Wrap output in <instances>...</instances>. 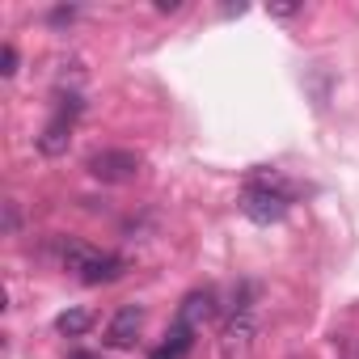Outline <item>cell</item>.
Here are the masks:
<instances>
[{
  "label": "cell",
  "instance_id": "cell-1",
  "mask_svg": "<svg viewBox=\"0 0 359 359\" xmlns=\"http://www.w3.org/2000/svg\"><path fill=\"white\" fill-rule=\"evenodd\" d=\"M60 262H64L68 271H76V279L89 283V287L110 283V279H118V275L127 271L123 258L102 254V250H89V245H81V241H64V245H60Z\"/></svg>",
  "mask_w": 359,
  "mask_h": 359
},
{
  "label": "cell",
  "instance_id": "cell-2",
  "mask_svg": "<svg viewBox=\"0 0 359 359\" xmlns=\"http://www.w3.org/2000/svg\"><path fill=\"white\" fill-rule=\"evenodd\" d=\"M292 208V191L283 182H271V177H254V182L241 191V212L254 224H279Z\"/></svg>",
  "mask_w": 359,
  "mask_h": 359
},
{
  "label": "cell",
  "instance_id": "cell-3",
  "mask_svg": "<svg viewBox=\"0 0 359 359\" xmlns=\"http://www.w3.org/2000/svg\"><path fill=\"white\" fill-rule=\"evenodd\" d=\"M140 152H131V148H102V152H93L89 156V173L97 177V182H106V187H123V182H131V177L140 173Z\"/></svg>",
  "mask_w": 359,
  "mask_h": 359
},
{
  "label": "cell",
  "instance_id": "cell-4",
  "mask_svg": "<svg viewBox=\"0 0 359 359\" xmlns=\"http://www.w3.org/2000/svg\"><path fill=\"white\" fill-rule=\"evenodd\" d=\"M254 334H258L254 313H233V317L224 321V330H220V351H224V359L245 355V351H250V342H254Z\"/></svg>",
  "mask_w": 359,
  "mask_h": 359
},
{
  "label": "cell",
  "instance_id": "cell-5",
  "mask_svg": "<svg viewBox=\"0 0 359 359\" xmlns=\"http://www.w3.org/2000/svg\"><path fill=\"white\" fill-rule=\"evenodd\" d=\"M140 330H144V309L140 304H123L114 317H110V325H106V342L110 346H131L135 338H140Z\"/></svg>",
  "mask_w": 359,
  "mask_h": 359
},
{
  "label": "cell",
  "instance_id": "cell-6",
  "mask_svg": "<svg viewBox=\"0 0 359 359\" xmlns=\"http://www.w3.org/2000/svg\"><path fill=\"white\" fill-rule=\"evenodd\" d=\"M72 114H55L47 127H43V135H39V152L43 156H64L68 152V144H72Z\"/></svg>",
  "mask_w": 359,
  "mask_h": 359
},
{
  "label": "cell",
  "instance_id": "cell-7",
  "mask_svg": "<svg viewBox=\"0 0 359 359\" xmlns=\"http://www.w3.org/2000/svg\"><path fill=\"white\" fill-rule=\"evenodd\" d=\"M191 346H195V325H187V321H177V317H173V330H169L165 342L152 351V359H187Z\"/></svg>",
  "mask_w": 359,
  "mask_h": 359
},
{
  "label": "cell",
  "instance_id": "cell-8",
  "mask_svg": "<svg viewBox=\"0 0 359 359\" xmlns=\"http://www.w3.org/2000/svg\"><path fill=\"white\" fill-rule=\"evenodd\" d=\"M212 313H216V292H212V287H199V292H191V296L182 300V309H177V321H187V325L199 330Z\"/></svg>",
  "mask_w": 359,
  "mask_h": 359
},
{
  "label": "cell",
  "instance_id": "cell-9",
  "mask_svg": "<svg viewBox=\"0 0 359 359\" xmlns=\"http://www.w3.org/2000/svg\"><path fill=\"white\" fill-rule=\"evenodd\" d=\"M89 325H93V313H89V309H68V313L55 317V330H60L64 338H85Z\"/></svg>",
  "mask_w": 359,
  "mask_h": 359
},
{
  "label": "cell",
  "instance_id": "cell-10",
  "mask_svg": "<svg viewBox=\"0 0 359 359\" xmlns=\"http://www.w3.org/2000/svg\"><path fill=\"white\" fill-rule=\"evenodd\" d=\"M18 229H22V212H18V203L9 199V203H5V233L18 237Z\"/></svg>",
  "mask_w": 359,
  "mask_h": 359
},
{
  "label": "cell",
  "instance_id": "cell-11",
  "mask_svg": "<svg viewBox=\"0 0 359 359\" xmlns=\"http://www.w3.org/2000/svg\"><path fill=\"white\" fill-rule=\"evenodd\" d=\"M0 72H5V76L18 72V47H13V43H5V68H0Z\"/></svg>",
  "mask_w": 359,
  "mask_h": 359
},
{
  "label": "cell",
  "instance_id": "cell-12",
  "mask_svg": "<svg viewBox=\"0 0 359 359\" xmlns=\"http://www.w3.org/2000/svg\"><path fill=\"white\" fill-rule=\"evenodd\" d=\"M266 13H271V18H296V13H304V9H300V5H271Z\"/></svg>",
  "mask_w": 359,
  "mask_h": 359
},
{
  "label": "cell",
  "instance_id": "cell-13",
  "mask_svg": "<svg viewBox=\"0 0 359 359\" xmlns=\"http://www.w3.org/2000/svg\"><path fill=\"white\" fill-rule=\"evenodd\" d=\"M72 18H76V9H55V13H51V22H55V26H64V22H72Z\"/></svg>",
  "mask_w": 359,
  "mask_h": 359
},
{
  "label": "cell",
  "instance_id": "cell-14",
  "mask_svg": "<svg viewBox=\"0 0 359 359\" xmlns=\"http://www.w3.org/2000/svg\"><path fill=\"white\" fill-rule=\"evenodd\" d=\"M177 9H182L177 0H161V5H156V13H177Z\"/></svg>",
  "mask_w": 359,
  "mask_h": 359
}]
</instances>
